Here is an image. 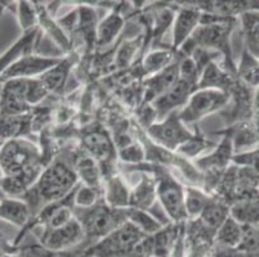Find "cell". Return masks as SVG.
Listing matches in <instances>:
<instances>
[{"mask_svg": "<svg viewBox=\"0 0 259 257\" xmlns=\"http://www.w3.org/2000/svg\"><path fill=\"white\" fill-rule=\"evenodd\" d=\"M3 249H2V248H0V257H2V256H3V254H6V253H3Z\"/></svg>", "mask_w": 259, "mask_h": 257, "instance_id": "obj_48", "label": "cell"}, {"mask_svg": "<svg viewBox=\"0 0 259 257\" xmlns=\"http://www.w3.org/2000/svg\"><path fill=\"white\" fill-rule=\"evenodd\" d=\"M80 149L100 165L102 178L119 171L117 150L111 134L100 124L85 127L80 135Z\"/></svg>", "mask_w": 259, "mask_h": 257, "instance_id": "obj_6", "label": "cell"}, {"mask_svg": "<svg viewBox=\"0 0 259 257\" xmlns=\"http://www.w3.org/2000/svg\"><path fill=\"white\" fill-rule=\"evenodd\" d=\"M117 161L125 166H136L146 162V152L143 144L136 138V141L124 148L117 149Z\"/></svg>", "mask_w": 259, "mask_h": 257, "instance_id": "obj_39", "label": "cell"}, {"mask_svg": "<svg viewBox=\"0 0 259 257\" xmlns=\"http://www.w3.org/2000/svg\"><path fill=\"white\" fill-rule=\"evenodd\" d=\"M244 237V225L230 216L220 229L217 230L214 237V246L225 247V248H239Z\"/></svg>", "mask_w": 259, "mask_h": 257, "instance_id": "obj_31", "label": "cell"}, {"mask_svg": "<svg viewBox=\"0 0 259 257\" xmlns=\"http://www.w3.org/2000/svg\"><path fill=\"white\" fill-rule=\"evenodd\" d=\"M236 75L231 74L217 61L210 62L200 75L199 89H215L230 94L237 84Z\"/></svg>", "mask_w": 259, "mask_h": 257, "instance_id": "obj_18", "label": "cell"}, {"mask_svg": "<svg viewBox=\"0 0 259 257\" xmlns=\"http://www.w3.org/2000/svg\"><path fill=\"white\" fill-rule=\"evenodd\" d=\"M145 131L152 143L170 152H176L196 133L191 131L187 125L181 120L180 111L170 113L164 120L154 122L146 127Z\"/></svg>", "mask_w": 259, "mask_h": 257, "instance_id": "obj_9", "label": "cell"}, {"mask_svg": "<svg viewBox=\"0 0 259 257\" xmlns=\"http://www.w3.org/2000/svg\"><path fill=\"white\" fill-rule=\"evenodd\" d=\"M40 37H41V30L40 28H36L34 31L27 32V34H23V36L18 39L8 50H6L3 56H0V76L3 75L4 71L12 63L18 60L20 57H22L23 54L34 53L35 46L40 41Z\"/></svg>", "mask_w": 259, "mask_h": 257, "instance_id": "obj_26", "label": "cell"}, {"mask_svg": "<svg viewBox=\"0 0 259 257\" xmlns=\"http://www.w3.org/2000/svg\"><path fill=\"white\" fill-rule=\"evenodd\" d=\"M3 180L0 190L11 198H21L36 183L46 169L39 145L27 138L13 139L0 147Z\"/></svg>", "mask_w": 259, "mask_h": 257, "instance_id": "obj_1", "label": "cell"}, {"mask_svg": "<svg viewBox=\"0 0 259 257\" xmlns=\"http://www.w3.org/2000/svg\"><path fill=\"white\" fill-rule=\"evenodd\" d=\"M16 16L23 34L39 28V16L35 2H17Z\"/></svg>", "mask_w": 259, "mask_h": 257, "instance_id": "obj_38", "label": "cell"}, {"mask_svg": "<svg viewBox=\"0 0 259 257\" xmlns=\"http://www.w3.org/2000/svg\"><path fill=\"white\" fill-rule=\"evenodd\" d=\"M3 176H4L3 170H2V167H0V183H2V180H3Z\"/></svg>", "mask_w": 259, "mask_h": 257, "instance_id": "obj_47", "label": "cell"}, {"mask_svg": "<svg viewBox=\"0 0 259 257\" xmlns=\"http://www.w3.org/2000/svg\"><path fill=\"white\" fill-rule=\"evenodd\" d=\"M180 62L181 56L177 53L176 61L170 66L143 80V96L141 106H147L152 103L155 99L161 96L162 94H165L171 86H174L178 82V80H180Z\"/></svg>", "mask_w": 259, "mask_h": 257, "instance_id": "obj_15", "label": "cell"}, {"mask_svg": "<svg viewBox=\"0 0 259 257\" xmlns=\"http://www.w3.org/2000/svg\"><path fill=\"white\" fill-rule=\"evenodd\" d=\"M220 134H223L222 139L220 143H217L215 148H213V152L199 157L194 161V165L204 178L202 189H205L210 194L214 193L217 185L220 184L221 178L232 165L235 157L234 140L231 135L226 130Z\"/></svg>", "mask_w": 259, "mask_h": 257, "instance_id": "obj_7", "label": "cell"}, {"mask_svg": "<svg viewBox=\"0 0 259 257\" xmlns=\"http://www.w3.org/2000/svg\"><path fill=\"white\" fill-rule=\"evenodd\" d=\"M0 220L13 224L22 229L30 221L29 206L18 198H3L0 201Z\"/></svg>", "mask_w": 259, "mask_h": 257, "instance_id": "obj_29", "label": "cell"}, {"mask_svg": "<svg viewBox=\"0 0 259 257\" xmlns=\"http://www.w3.org/2000/svg\"><path fill=\"white\" fill-rule=\"evenodd\" d=\"M239 249L251 257H259V224L244 225V237Z\"/></svg>", "mask_w": 259, "mask_h": 257, "instance_id": "obj_41", "label": "cell"}, {"mask_svg": "<svg viewBox=\"0 0 259 257\" xmlns=\"http://www.w3.org/2000/svg\"><path fill=\"white\" fill-rule=\"evenodd\" d=\"M125 212L126 220L133 224L134 226H137L138 229L142 233H145L146 235L155 234V233L159 232L162 228L161 224L150 212L143 211V210L132 209V207L125 209Z\"/></svg>", "mask_w": 259, "mask_h": 257, "instance_id": "obj_36", "label": "cell"}, {"mask_svg": "<svg viewBox=\"0 0 259 257\" xmlns=\"http://www.w3.org/2000/svg\"><path fill=\"white\" fill-rule=\"evenodd\" d=\"M176 58L177 53L171 48H156L148 52L140 66L143 80L170 66Z\"/></svg>", "mask_w": 259, "mask_h": 257, "instance_id": "obj_28", "label": "cell"}, {"mask_svg": "<svg viewBox=\"0 0 259 257\" xmlns=\"http://www.w3.org/2000/svg\"><path fill=\"white\" fill-rule=\"evenodd\" d=\"M197 90V86L194 84L185 81V80L180 79L174 86H171L165 94H162L157 99H155L154 102L150 103V108H151L152 113H154L155 122L164 120L166 116H169L170 113L176 112V111H181L186 105H187L188 99L191 95Z\"/></svg>", "mask_w": 259, "mask_h": 257, "instance_id": "obj_13", "label": "cell"}, {"mask_svg": "<svg viewBox=\"0 0 259 257\" xmlns=\"http://www.w3.org/2000/svg\"><path fill=\"white\" fill-rule=\"evenodd\" d=\"M140 174V180L131 188V199L129 207L148 211L157 202L156 180L152 175L146 173Z\"/></svg>", "mask_w": 259, "mask_h": 257, "instance_id": "obj_21", "label": "cell"}, {"mask_svg": "<svg viewBox=\"0 0 259 257\" xmlns=\"http://www.w3.org/2000/svg\"><path fill=\"white\" fill-rule=\"evenodd\" d=\"M213 249L211 242L186 239V257H213Z\"/></svg>", "mask_w": 259, "mask_h": 257, "instance_id": "obj_42", "label": "cell"}, {"mask_svg": "<svg viewBox=\"0 0 259 257\" xmlns=\"http://www.w3.org/2000/svg\"><path fill=\"white\" fill-rule=\"evenodd\" d=\"M137 226L126 221L89 248L93 257H133L134 249L145 237Z\"/></svg>", "mask_w": 259, "mask_h": 257, "instance_id": "obj_8", "label": "cell"}, {"mask_svg": "<svg viewBox=\"0 0 259 257\" xmlns=\"http://www.w3.org/2000/svg\"><path fill=\"white\" fill-rule=\"evenodd\" d=\"M122 166L128 173H146L154 176L156 180L157 201L164 207L171 223L185 224L188 220L185 209L186 185L177 179L170 170L150 162H143L136 166Z\"/></svg>", "mask_w": 259, "mask_h": 257, "instance_id": "obj_4", "label": "cell"}, {"mask_svg": "<svg viewBox=\"0 0 259 257\" xmlns=\"http://www.w3.org/2000/svg\"><path fill=\"white\" fill-rule=\"evenodd\" d=\"M62 58L57 57H43L35 53H27L20 57L3 72L0 79L4 82L15 79H36L47 71L61 62Z\"/></svg>", "mask_w": 259, "mask_h": 257, "instance_id": "obj_12", "label": "cell"}, {"mask_svg": "<svg viewBox=\"0 0 259 257\" xmlns=\"http://www.w3.org/2000/svg\"><path fill=\"white\" fill-rule=\"evenodd\" d=\"M213 257H251L250 254L240 251L239 248H225L214 246Z\"/></svg>", "mask_w": 259, "mask_h": 257, "instance_id": "obj_43", "label": "cell"}, {"mask_svg": "<svg viewBox=\"0 0 259 257\" xmlns=\"http://www.w3.org/2000/svg\"><path fill=\"white\" fill-rule=\"evenodd\" d=\"M72 161L79 183L103 192V178L97 161H94L91 156L84 153L80 147L74 149Z\"/></svg>", "mask_w": 259, "mask_h": 257, "instance_id": "obj_17", "label": "cell"}, {"mask_svg": "<svg viewBox=\"0 0 259 257\" xmlns=\"http://www.w3.org/2000/svg\"><path fill=\"white\" fill-rule=\"evenodd\" d=\"M231 216V206L222 198L217 197L213 194L210 202L205 210L201 212V215L197 218V220L205 226L206 229L210 230L215 234L220 226Z\"/></svg>", "mask_w": 259, "mask_h": 257, "instance_id": "obj_27", "label": "cell"}, {"mask_svg": "<svg viewBox=\"0 0 259 257\" xmlns=\"http://www.w3.org/2000/svg\"><path fill=\"white\" fill-rule=\"evenodd\" d=\"M244 49L259 60V11H250L239 17Z\"/></svg>", "mask_w": 259, "mask_h": 257, "instance_id": "obj_30", "label": "cell"}, {"mask_svg": "<svg viewBox=\"0 0 259 257\" xmlns=\"http://www.w3.org/2000/svg\"><path fill=\"white\" fill-rule=\"evenodd\" d=\"M37 242L52 252L70 251L84 247V232L79 221L75 219L58 228H41Z\"/></svg>", "mask_w": 259, "mask_h": 257, "instance_id": "obj_11", "label": "cell"}, {"mask_svg": "<svg viewBox=\"0 0 259 257\" xmlns=\"http://www.w3.org/2000/svg\"><path fill=\"white\" fill-rule=\"evenodd\" d=\"M77 57L75 53L69 54L67 57L62 58L58 65L52 67L51 70L47 71L39 77L43 84L46 85L47 89L51 94H60L62 93L66 86V82L69 80L70 75L72 72V68L76 65Z\"/></svg>", "mask_w": 259, "mask_h": 257, "instance_id": "obj_24", "label": "cell"}, {"mask_svg": "<svg viewBox=\"0 0 259 257\" xmlns=\"http://www.w3.org/2000/svg\"><path fill=\"white\" fill-rule=\"evenodd\" d=\"M103 199L102 190L94 189V188L87 187L83 184H79L76 188L74 197V206L75 207H91Z\"/></svg>", "mask_w": 259, "mask_h": 257, "instance_id": "obj_40", "label": "cell"}, {"mask_svg": "<svg viewBox=\"0 0 259 257\" xmlns=\"http://www.w3.org/2000/svg\"><path fill=\"white\" fill-rule=\"evenodd\" d=\"M13 4L12 2H0V16H2V13H3L6 9H12L13 8Z\"/></svg>", "mask_w": 259, "mask_h": 257, "instance_id": "obj_45", "label": "cell"}, {"mask_svg": "<svg viewBox=\"0 0 259 257\" xmlns=\"http://www.w3.org/2000/svg\"><path fill=\"white\" fill-rule=\"evenodd\" d=\"M236 77L241 84L251 90L259 88V60L246 49H242L239 63L236 66Z\"/></svg>", "mask_w": 259, "mask_h": 257, "instance_id": "obj_32", "label": "cell"}, {"mask_svg": "<svg viewBox=\"0 0 259 257\" xmlns=\"http://www.w3.org/2000/svg\"><path fill=\"white\" fill-rule=\"evenodd\" d=\"M143 35H138L137 37L131 40H125L122 42L120 48L117 49L116 53L114 54V63L116 68H121V70H126L131 67L134 62V57L137 56L138 50L142 46Z\"/></svg>", "mask_w": 259, "mask_h": 257, "instance_id": "obj_35", "label": "cell"}, {"mask_svg": "<svg viewBox=\"0 0 259 257\" xmlns=\"http://www.w3.org/2000/svg\"><path fill=\"white\" fill-rule=\"evenodd\" d=\"M213 194L200 187L186 185L185 188V209L188 220H195L201 215L210 202Z\"/></svg>", "mask_w": 259, "mask_h": 257, "instance_id": "obj_33", "label": "cell"}, {"mask_svg": "<svg viewBox=\"0 0 259 257\" xmlns=\"http://www.w3.org/2000/svg\"><path fill=\"white\" fill-rule=\"evenodd\" d=\"M34 134L32 131L31 112L21 116H7L0 113V141L6 143L13 139L27 138Z\"/></svg>", "mask_w": 259, "mask_h": 257, "instance_id": "obj_23", "label": "cell"}, {"mask_svg": "<svg viewBox=\"0 0 259 257\" xmlns=\"http://www.w3.org/2000/svg\"><path fill=\"white\" fill-rule=\"evenodd\" d=\"M215 145L217 143L206 139L205 136L201 135L200 133H195V135L190 140L186 141L185 144L181 145L176 150V153L182 156L183 159L190 160V161L194 162L195 160L199 159V156L202 152H205L206 149H210V148H215Z\"/></svg>", "mask_w": 259, "mask_h": 257, "instance_id": "obj_37", "label": "cell"}, {"mask_svg": "<svg viewBox=\"0 0 259 257\" xmlns=\"http://www.w3.org/2000/svg\"><path fill=\"white\" fill-rule=\"evenodd\" d=\"M236 25H239V18L218 17L214 14L202 13L201 22L196 31L177 53L188 57L195 48L215 52L223 58V67L231 74L236 75L237 63L231 46V35Z\"/></svg>", "mask_w": 259, "mask_h": 257, "instance_id": "obj_3", "label": "cell"}, {"mask_svg": "<svg viewBox=\"0 0 259 257\" xmlns=\"http://www.w3.org/2000/svg\"><path fill=\"white\" fill-rule=\"evenodd\" d=\"M231 216L242 225L259 224V193L231 206Z\"/></svg>", "mask_w": 259, "mask_h": 257, "instance_id": "obj_34", "label": "cell"}, {"mask_svg": "<svg viewBox=\"0 0 259 257\" xmlns=\"http://www.w3.org/2000/svg\"><path fill=\"white\" fill-rule=\"evenodd\" d=\"M34 108L27 103L23 90V79L8 80L4 82L0 99V113L7 116H21L30 113Z\"/></svg>", "mask_w": 259, "mask_h": 257, "instance_id": "obj_16", "label": "cell"}, {"mask_svg": "<svg viewBox=\"0 0 259 257\" xmlns=\"http://www.w3.org/2000/svg\"><path fill=\"white\" fill-rule=\"evenodd\" d=\"M103 199L114 209H128L131 188L120 171L103 178Z\"/></svg>", "mask_w": 259, "mask_h": 257, "instance_id": "obj_22", "label": "cell"}, {"mask_svg": "<svg viewBox=\"0 0 259 257\" xmlns=\"http://www.w3.org/2000/svg\"><path fill=\"white\" fill-rule=\"evenodd\" d=\"M72 156L74 149L58 152L56 159L44 169L36 183L21 198L29 206L30 220L46 206L71 194L79 185Z\"/></svg>", "mask_w": 259, "mask_h": 257, "instance_id": "obj_2", "label": "cell"}, {"mask_svg": "<svg viewBox=\"0 0 259 257\" xmlns=\"http://www.w3.org/2000/svg\"><path fill=\"white\" fill-rule=\"evenodd\" d=\"M35 6L37 9V16H39V28L46 31L48 36L57 44L58 48L66 53L67 56L74 53V44L69 35L63 31V28L61 27L57 20H54V17L48 12L47 7L40 2H35Z\"/></svg>", "mask_w": 259, "mask_h": 257, "instance_id": "obj_20", "label": "cell"}, {"mask_svg": "<svg viewBox=\"0 0 259 257\" xmlns=\"http://www.w3.org/2000/svg\"><path fill=\"white\" fill-rule=\"evenodd\" d=\"M3 86H4V81L0 79V99H2V93H3Z\"/></svg>", "mask_w": 259, "mask_h": 257, "instance_id": "obj_46", "label": "cell"}, {"mask_svg": "<svg viewBox=\"0 0 259 257\" xmlns=\"http://www.w3.org/2000/svg\"><path fill=\"white\" fill-rule=\"evenodd\" d=\"M77 13H79V21H77L75 34L81 37L83 44L85 45L87 53H91L96 48L97 26L100 21H98L96 11L92 7L85 6V4L77 7Z\"/></svg>", "mask_w": 259, "mask_h": 257, "instance_id": "obj_25", "label": "cell"}, {"mask_svg": "<svg viewBox=\"0 0 259 257\" xmlns=\"http://www.w3.org/2000/svg\"><path fill=\"white\" fill-rule=\"evenodd\" d=\"M230 94L215 89H197L187 105L180 111V117L186 125H192L218 111H223L230 103Z\"/></svg>", "mask_w": 259, "mask_h": 257, "instance_id": "obj_10", "label": "cell"}, {"mask_svg": "<svg viewBox=\"0 0 259 257\" xmlns=\"http://www.w3.org/2000/svg\"><path fill=\"white\" fill-rule=\"evenodd\" d=\"M74 216L84 232V247L91 248L126 221L125 209H114L101 199L91 207H75Z\"/></svg>", "mask_w": 259, "mask_h": 257, "instance_id": "obj_5", "label": "cell"}, {"mask_svg": "<svg viewBox=\"0 0 259 257\" xmlns=\"http://www.w3.org/2000/svg\"><path fill=\"white\" fill-rule=\"evenodd\" d=\"M186 225V224H185ZM168 257H186V235H185V229L181 233L180 238L177 240V243L174 244L173 249L169 253Z\"/></svg>", "mask_w": 259, "mask_h": 257, "instance_id": "obj_44", "label": "cell"}, {"mask_svg": "<svg viewBox=\"0 0 259 257\" xmlns=\"http://www.w3.org/2000/svg\"><path fill=\"white\" fill-rule=\"evenodd\" d=\"M120 8L121 6L112 8V11L98 22L96 48L103 49L111 46L116 41L117 37L121 35L122 28L125 25V18Z\"/></svg>", "mask_w": 259, "mask_h": 257, "instance_id": "obj_19", "label": "cell"}, {"mask_svg": "<svg viewBox=\"0 0 259 257\" xmlns=\"http://www.w3.org/2000/svg\"><path fill=\"white\" fill-rule=\"evenodd\" d=\"M177 7L176 17L171 25V49L178 52L187 40L192 36L201 22L202 12L194 6V3H182Z\"/></svg>", "mask_w": 259, "mask_h": 257, "instance_id": "obj_14", "label": "cell"}]
</instances>
